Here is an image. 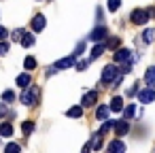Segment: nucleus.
Instances as JSON below:
<instances>
[{
  "label": "nucleus",
  "mask_w": 155,
  "mask_h": 153,
  "mask_svg": "<svg viewBox=\"0 0 155 153\" xmlns=\"http://www.w3.org/2000/svg\"><path fill=\"white\" fill-rule=\"evenodd\" d=\"M21 130H24L26 134H30V132L34 130V123H32V121H24V123H21Z\"/></svg>",
  "instance_id": "27"
},
{
  "label": "nucleus",
  "mask_w": 155,
  "mask_h": 153,
  "mask_svg": "<svg viewBox=\"0 0 155 153\" xmlns=\"http://www.w3.org/2000/svg\"><path fill=\"white\" fill-rule=\"evenodd\" d=\"M77 64V55L72 53V55H68V58H62V60H58L53 66H51V70H49V75H53V72H58V70H66V68H72Z\"/></svg>",
  "instance_id": "2"
},
{
  "label": "nucleus",
  "mask_w": 155,
  "mask_h": 153,
  "mask_svg": "<svg viewBox=\"0 0 155 153\" xmlns=\"http://www.w3.org/2000/svg\"><path fill=\"white\" fill-rule=\"evenodd\" d=\"M96 100H98V91H87L85 96H83V106H94L96 104Z\"/></svg>",
  "instance_id": "12"
},
{
  "label": "nucleus",
  "mask_w": 155,
  "mask_h": 153,
  "mask_svg": "<svg viewBox=\"0 0 155 153\" xmlns=\"http://www.w3.org/2000/svg\"><path fill=\"white\" fill-rule=\"evenodd\" d=\"M15 100V94L11 91V89H7V91H2V102L7 104V102H13Z\"/></svg>",
  "instance_id": "26"
},
{
  "label": "nucleus",
  "mask_w": 155,
  "mask_h": 153,
  "mask_svg": "<svg viewBox=\"0 0 155 153\" xmlns=\"http://www.w3.org/2000/svg\"><path fill=\"white\" fill-rule=\"evenodd\" d=\"M30 83H32V79H30V75H28V72H24V75H19V77H17V85H19L21 89H26Z\"/></svg>",
  "instance_id": "18"
},
{
  "label": "nucleus",
  "mask_w": 155,
  "mask_h": 153,
  "mask_svg": "<svg viewBox=\"0 0 155 153\" xmlns=\"http://www.w3.org/2000/svg\"><path fill=\"white\" fill-rule=\"evenodd\" d=\"M7 36H9V30H7V28H2V26H0V41H5Z\"/></svg>",
  "instance_id": "33"
},
{
  "label": "nucleus",
  "mask_w": 155,
  "mask_h": 153,
  "mask_svg": "<svg viewBox=\"0 0 155 153\" xmlns=\"http://www.w3.org/2000/svg\"><path fill=\"white\" fill-rule=\"evenodd\" d=\"M106 34H108L106 26H96V28L89 32V41H94V43H100V41H104V38H106Z\"/></svg>",
  "instance_id": "5"
},
{
  "label": "nucleus",
  "mask_w": 155,
  "mask_h": 153,
  "mask_svg": "<svg viewBox=\"0 0 155 153\" xmlns=\"http://www.w3.org/2000/svg\"><path fill=\"white\" fill-rule=\"evenodd\" d=\"M24 68H26V70H34V68H36V60H34L32 55H28V58L24 60Z\"/></svg>",
  "instance_id": "22"
},
{
  "label": "nucleus",
  "mask_w": 155,
  "mask_h": 153,
  "mask_svg": "<svg viewBox=\"0 0 155 153\" xmlns=\"http://www.w3.org/2000/svg\"><path fill=\"white\" fill-rule=\"evenodd\" d=\"M119 75H123L121 68H117V64H108V66H104V70H102V83H104V85L115 83V79H117Z\"/></svg>",
  "instance_id": "1"
},
{
  "label": "nucleus",
  "mask_w": 155,
  "mask_h": 153,
  "mask_svg": "<svg viewBox=\"0 0 155 153\" xmlns=\"http://www.w3.org/2000/svg\"><path fill=\"white\" fill-rule=\"evenodd\" d=\"M136 94H138V100H140V102H144V104H149V102H153V100H155V89H153V87L138 89Z\"/></svg>",
  "instance_id": "6"
},
{
  "label": "nucleus",
  "mask_w": 155,
  "mask_h": 153,
  "mask_svg": "<svg viewBox=\"0 0 155 153\" xmlns=\"http://www.w3.org/2000/svg\"><path fill=\"white\" fill-rule=\"evenodd\" d=\"M83 51H85V43H79V45H77V49H74V55L79 58V55H81Z\"/></svg>",
  "instance_id": "32"
},
{
  "label": "nucleus",
  "mask_w": 155,
  "mask_h": 153,
  "mask_svg": "<svg viewBox=\"0 0 155 153\" xmlns=\"http://www.w3.org/2000/svg\"><path fill=\"white\" fill-rule=\"evenodd\" d=\"M104 45H106V49H115V47L119 45V38H110V41H106Z\"/></svg>",
  "instance_id": "29"
},
{
  "label": "nucleus",
  "mask_w": 155,
  "mask_h": 153,
  "mask_svg": "<svg viewBox=\"0 0 155 153\" xmlns=\"http://www.w3.org/2000/svg\"><path fill=\"white\" fill-rule=\"evenodd\" d=\"M127 130H130L127 119H121V121H117V123H115V134H117V136H123Z\"/></svg>",
  "instance_id": "14"
},
{
  "label": "nucleus",
  "mask_w": 155,
  "mask_h": 153,
  "mask_svg": "<svg viewBox=\"0 0 155 153\" xmlns=\"http://www.w3.org/2000/svg\"><path fill=\"white\" fill-rule=\"evenodd\" d=\"M113 125H115V121H113V119H108V121L104 119V121H102V128H100V134L104 136V134H106V132H108V130H110Z\"/></svg>",
  "instance_id": "23"
},
{
  "label": "nucleus",
  "mask_w": 155,
  "mask_h": 153,
  "mask_svg": "<svg viewBox=\"0 0 155 153\" xmlns=\"http://www.w3.org/2000/svg\"><path fill=\"white\" fill-rule=\"evenodd\" d=\"M19 43H21V47H32L34 45V32H24Z\"/></svg>",
  "instance_id": "13"
},
{
  "label": "nucleus",
  "mask_w": 155,
  "mask_h": 153,
  "mask_svg": "<svg viewBox=\"0 0 155 153\" xmlns=\"http://www.w3.org/2000/svg\"><path fill=\"white\" fill-rule=\"evenodd\" d=\"M87 64H89V60H81V62H79V64H74V68H77V70H81V72H83V70H85V68H87Z\"/></svg>",
  "instance_id": "30"
},
{
  "label": "nucleus",
  "mask_w": 155,
  "mask_h": 153,
  "mask_svg": "<svg viewBox=\"0 0 155 153\" xmlns=\"http://www.w3.org/2000/svg\"><path fill=\"white\" fill-rule=\"evenodd\" d=\"M0 136L2 138H9V136H13V125L7 121V123H0Z\"/></svg>",
  "instance_id": "17"
},
{
  "label": "nucleus",
  "mask_w": 155,
  "mask_h": 153,
  "mask_svg": "<svg viewBox=\"0 0 155 153\" xmlns=\"http://www.w3.org/2000/svg\"><path fill=\"white\" fill-rule=\"evenodd\" d=\"M104 49H106V45H104L102 41H100V43H96V45H94V49H91V55H89V62H91V60H96V58H100V55L104 53Z\"/></svg>",
  "instance_id": "10"
},
{
  "label": "nucleus",
  "mask_w": 155,
  "mask_h": 153,
  "mask_svg": "<svg viewBox=\"0 0 155 153\" xmlns=\"http://www.w3.org/2000/svg\"><path fill=\"white\" fill-rule=\"evenodd\" d=\"M142 41H144L147 45L153 43V41H155V30H144V32H142Z\"/></svg>",
  "instance_id": "21"
},
{
  "label": "nucleus",
  "mask_w": 155,
  "mask_h": 153,
  "mask_svg": "<svg viewBox=\"0 0 155 153\" xmlns=\"http://www.w3.org/2000/svg\"><path fill=\"white\" fill-rule=\"evenodd\" d=\"M7 151H21V145H15V142H9L7 147H5Z\"/></svg>",
  "instance_id": "31"
},
{
  "label": "nucleus",
  "mask_w": 155,
  "mask_h": 153,
  "mask_svg": "<svg viewBox=\"0 0 155 153\" xmlns=\"http://www.w3.org/2000/svg\"><path fill=\"white\" fill-rule=\"evenodd\" d=\"M7 53H9V43L0 41V55H7Z\"/></svg>",
  "instance_id": "28"
},
{
  "label": "nucleus",
  "mask_w": 155,
  "mask_h": 153,
  "mask_svg": "<svg viewBox=\"0 0 155 153\" xmlns=\"http://www.w3.org/2000/svg\"><path fill=\"white\" fill-rule=\"evenodd\" d=\"M21 34H24V30H15V32H13V38H15V41H19V38H21Z\"/></svg>",
  "instance_id": "34"
},
{
  "label": "nucleus",
  "mask_w": 155,
  "mask_h": 153,
  "mask_svg": "<svg viewBox=\"0 0 155 153\" xmlns=\"http://www.w3.org/2000/svg\"><path fill=\"white\" fill-rule=\"evenodd\" d=\"M110 111H115V113H121V108H123V98H119V96H115L113 100H110V106H108Z\"/></svg>",
  "instance_id": "16"
},
{
  "label": "nucleus",
  "mask_w": 155,
  "mask_h": 153,
  "mask_svg": "<svg viewBox=\"0 0 155 153\" xmlns=\"http://www.w3.org/2000/svg\"><path fill=\"white\" fill-rule=\"evenodd\" d=\"M36 100H38V89L36 87H26V91L21 94V102L26 104V106H34L36 104Z\"/></svg>",
  "instance_id": "3"
},
{
  "label": "nucleus",
  "mask_w": 155,
  "mask_h": 153,
  "mask_svg": "<svg viewBox=\"0 0 155 153\" xmlns=\"http://www.w3.org/2000/svg\"><path fill=\"white\" fill-rule=\"evenodd\" d=\"M144 83H147V87H153V89H155V66L147 68V72H144Z\"/></svg>",
  "instance_id": "9"
},
{
  "label": "nucleus",
  "mask_w": 155,
  "mask_h": 153,
  "mask_svg": "<svg viewBox=\"0 0 155 153\" xmlns=\"http://www.w3.org/2000/svg\"><path fill=\"white\" fill-rule=\"evenodd\" d=\"M108 113H110V108H108L106 104H100L98 111H96V119H98V121H104V119L108 117Z\"/></svg>",
  "instance_id": "15"
},
{
  "label": "nucleus",
  "mask_w": 155,
  "mask_h": 153,
  "mask_svg": "<svg viewBox=\"0 0 155 153\" xmlns=\"http://www.w3.org/2000/svg\"><path fill=\"white\" fill-rule=\"evenodd\" d=\"M127 60H130V49H117L115 51V62L117 64H123Z\"/></svg>",
  "instance_id": "11"
},
{
  "label": "nucleus",
  "mask_w": 155,
  "mask_h": 153,
  "mask_svg": "<svg viewBox=\"0 0 155 153\" xmlns=\"http://www.w3.org/2000/svg\"><path fill=\"white\" fill-rule=\"evenodd\" d=\"M45 24H47L45 22V15H41V13L34 15V19H32V32H41L45 28Z\"/></svg>",
  "instance_id": "8"
},
{
  "label": "nucleus",
  "mask_w": 155,
  "mask_h": 153,
  "mask_svg": "<svg viewBox=\"0 0 155 153\" xmlns=\"http://www.w3.org/2000/svg\"><path fill=\"white\" fill-rule=\"evenodd\" d=\"M132 24H136V26H142V24H147L149 22V11L147 9H136V11H132Z\"/></svg>",
  "instance_id": "4"
},
{
  "label": "nucleus",
  "mask_w": 155,
  "mask_h": 153,
  "mask_svg": "<svg viewBox=\"0 0 155 153\" xmlns=\"http://www.w3.org/2000/svg\"><path fill=\"white\" fill-rule=\"evenodd\" d=\"M91 149H102V134H100V132L94 136V140H91Z\"/></svg>",
  "instance_id": "24"
},
{
  "label": "nucleus",
  "mask_w": 155,
  "mask_h": 153,
  "mask_svg": "<svg viewBox=\"0 0 155 153\" xmlns=\"http://www.w3.org/2000/svg\"><path fill=\"white\" fill-rule=\"evenodd\" d=\"M66 115H68V117H77V119H79V117L83 115V108H81V106H70V108L66 111Z\"/></svg>",
  "instance_id": "20"
},
{
  "label": "nucleus",
  "mask_w": 155,
  "mask_h": 153,
  "mask_svg": "<svg viewBox=\"0 0 155 153\" xmlns=\"http://www.w3.org/2000/svg\"><path fill=\"white\" fill-rule=\"evenodd\" d=\"M106 151H108V153H123V151H125V142H123V140H113V142H108Z\"/></svg>",
  "instance_id": "7"
},
{
  "label": "nucleus",
  "mask_w": 155,
  "mask_h": 153,
  "mask_svg": "<svg viewBox=\"0 0 155 153\" xmlns=\"http://www.w3.org/2000/svg\"><path fill=\"white\" fill-rule=\"evenodd\" d=\"M106 7H108V11H110V13H115V11L121 7V0H108Z\"/></svg>",
  "instance_id": "25"
},
{
  "label": "nucleus",
  "mask_w": 155,
  "mask_h": 153,
  "mask_svg": "<svg viewBox=\"0 0 155 153\" xmlns=\"http://www.w3.org/2000/svg\"><path fill=\"white\" fill-rule=\"evenodd\" d=\"M121 113H123V119H132L134 113H136V106L134 104H127L125 108H121Z\"/></svg>",
  "instance_id": "19"
}]
</instances>
